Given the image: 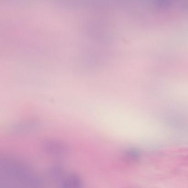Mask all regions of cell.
<instances>
[{
    "label": "cell",
    "mask_w": 188,
    "mask_h": 188,
    "mask_svg": "<svg viewBox=\"0 0 188 188\" xmlns=\"http://www.w3.org/2000/svg\"><path fill=\"white\" fill-rule=\"evenodd\" d=\"M43 148L46 153L55 157H61L67 152V148L63 143L56 141H48L44 142Z\"/></svg>",
    "instance_id": "obj_1"
},
{
    "label": "cell",
    "mask_w": 188,
    "mask_h": 188,
    "mask_svg": "<svg viewBox=\"0 0 188 188\" xmlns=\"http://www.w3.org/2000/svg\"><path fill=\"white\" fill-rule=\"evenodd\" d=\"M82 184L81 178L76 174L68 175L61 181V187L63 188H80Z\"/></svg>",
    "instance_id": "obj_2"
},
{
    "label": "cell",
    "mask_w": 188,
    "mask_h": 188,
    "mask_svg": "<svg viewBox=\"0 0 188 188\" xmlns=\"http://www.w3.org/2000/svg\"><path fill=\"white\" fill-rule=\"evenodd\" d=\"M63 168L58 166H54L51 167L48 170V174L53 179H58L63 176Z\"/></svg>",
    "instance_id": "obj_3"
}]
</instances>
